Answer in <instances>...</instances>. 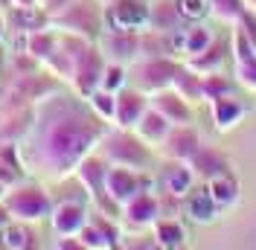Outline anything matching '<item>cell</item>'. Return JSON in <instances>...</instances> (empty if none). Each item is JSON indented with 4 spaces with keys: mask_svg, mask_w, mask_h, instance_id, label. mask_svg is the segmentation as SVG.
<instances>
[{
    "mask_svg": "<svg viewBox=\"0 0 256 250\" xmlns=\"http://www.w3.org/2000/svg\"><path fill=\"white\" fill-rule=\"evenodd\" d=\"M90 142H94V131H88L84 125L76 122H62L50 134V154L58 166H70L88 152Z\"/></svg>",
    "mask_w": 256,
    "mask_h": 250,
    "instance_id": "obj_1",
    "label": "cell"
},
{
    "mask_svg": "<svg viewBox=\"0 0 256 250\" xmlns=\"http://www.w3.org/2000/svg\"><path fill=\"white\" fill-rule=\"evenodd\" d=\"M108 20L116 26V32H137L152 24V12L143 0H116L108 9Z\"/></svg>",
    "mask_w": 256,
    "mask_h": 250,
    "instance_id": "obj_2",
    "label": "cell"
},
{
    "mask_svg": "<svg viewBox=\"0 0 256 250\" xmlns=\"http://www.w3.org/2000/svg\"><path fill=\"white\" fill-rule=\"evenodd\" d=\"M210 114H212V122L218 131H230L244 120V105H242V99H236V94H227L210 102Z\"/></svg>",
    "mask_w": 256,
    "mask_h": 250,
    "instance_id": "obj_3",
    "label": "cell"
},
{
    "mask_svg": "<svg viewBox=\"0 0 256 250\" xmlns=\"http://www.w3.org/2000/svg\"><path fill=\"white\" fill-rule=\"evenodd\" d=\"M178 67L172 58H152L140 67V84L146 90H163L166 84H172V78L178 76Z\"/></svg>",
    "mask_w": 256,
    "mask_h": 250,
    "instance_id": "obj_4",
    "label": "cell"
},
{
    "mask_svg": "<svg viewBox=\"0 0 256 250\" xmlns=\"http://www.w3.org/2000/svg\"><path fill=\"white\" fill-rule=\"evenodd\" d=\"M166 146H169V154L175 157V160H184V163H186V160L198 152L201 137H198V131L186 122V125H178V128H172V131L166 134Z\"/></svg>",
    "mask_w": 256,
    "mask_h": 250,
    "instance_id": "obj_5",
    "label": "cell"
},
{
    "mask_svg": "<svg viewBox=\"0 0 256 250\" xmlns=\"http://www.w3.org/2000/svg\"><path fill=\"white\" fill-rule=\"evenodd\" d=\"M105 189L111 192L114 201H131L137 192H140V180H137V174L126 169V166H116L111 172H105Z\"/></svg>",
    "mask_w": 256,
    "mask_h": 250,
    "instance_id": "obj_6",
    "label": "cell"
},
{
    "mask_svg": "<svg viewBox=\"0 0 256 250\" xmlns=\"http://www.w3.org/2000/svg\"><path fill=\"white\" fill-rule=\"evenodd\" d=\"M190 163V169L198 178H204V180H210V178H216V174H224L230 172V166H227V160H224L216 148H210V146H198V152L186 160Z\"/></svg>",
    "mask_w": 256,
    "mask_h": 250,
    "instance_id": "obj_7",
    "label": "cell"
},
{
    "mask_svg": "<svg viewBox=\"0 0 256 250\" xmlns=\"http://www.w3.org/2000/svg\"><path fill=\"white\" fill-rule=\"evenodd\" d=\"M154 108L169 120L172 125H186L192 122V110H190V102L178 94H166V90H158V99H154Z\"/></svg>",
    "mask_w": 256,
    "mask_h": 250,
    "instance_id": "obj_8",
    "label": "cell"
},
{
    "mask_svg": "<svg viewBox=\"0 0 256 250\" xmlns=\"http://www.w3.org/2000/svg\"><path fill=\"white\" fill-rule=\"evenodd\" d=\"M108 152H111V157L116 163H122V166H140V163H146V148L134 140V137H128V134L114 137L111 146H108Z\"/></svg>",
    "mask_w": 256,
    "mask_h": 250,
    "instance_id": "obj_9",
    "label": "cell"
},
{
    "mask_svg": "<svg viewBox=\"0 0 256 250\" xmlns=\"http://www.w3.org/2000/svg\"><path fill=\"white\" fill-rule=\"evenodd\" d=\"M158 210H160V204L152 192H137L131 201H126V216L134 224H152L158 218Z\"/></svg>",
    "mask_w": 256,
    "mask_h": 250,
    "instance_id": "obj_10",
    "label": "cell"
},
{
    "mask_svg": "<svg viewBox=\"0 0 256 250\" xmlns=\"http://www.w3.org/2000/svg\"><path fill=\"white\" fill-rule=\"evenodd\" d=\"M163 180H166V192H169V195H175V198H184V195H190L192 180H195V172L190 169V163L178 160V163H172V166H166V172H163Z\"/></svg>",
    "mask_w": 256,
    "mask_h": 250,
    "instance_id": "obj_11",
    "label": "cell"
},
{
    "mask_svg": "<svg viewBox=\"0 0 256 250\" xmlns=\"http://www.w3.org/2000/svg\"><path fill=\"white\" fill-rule=\"evenodd\" d=\"M137 131H140V137L146 142H160L166 140V134L172 131V122L158 108H152V110H143V116L137 120Z\"/></svg>",
    "mask_w": 256,
    "mask_h": 250,
    "instance_id": "obj_12",
    "label": "cell"
},
{
    "mask_svg": "<svg viewBox=\"0 0 256 250\" xmlns=\"http://www.w3.org/2000/svg\"><path fill=\"white\" fill-rule=\"evenodd\" d=\"M207 192L218 206H230V204H236V198H239V184H236V178H233L230 172H224V174L210 178Z\"/></svg>",
    "mask_w": 256,
    "mask_h": 250,
    "instance_id": "obj_13",
    "label": "cell"
},
{
    "mask_svg": "<svg viewBox=\"0 0 256 250\" xmlns=\"http://www.w3.org/2000/svg\"><path fill=\"white\" fill-rule=\"evenodd\" d=\"M146 110V99L140 94H134V90H128V94H120L116 96V120H120V125H137V120L143 116Z\"/></svg>",
    "mask_w": 256,
    "mask_h": 250,
    "instance_id": "obj_14",
    "label": "cell"
},
{
    "mask_svg": "<svg viewBox=\"0 0 256 250\" xmlns=\"http://www.w3.org/2000/svg\"><path fill=\"white\" fill-rule=\"evenodd\" d=\"M201 94H204V102H212L218 96H227V94H236V78L224 76V73H207L201 76Z\"/></svg>",
    "mask_w": 256,
    "mask_h": 250,
    "instance_id": "obj_15",
    "label": "cell"
},
{
    "mask_svg": "<svg viewBox=\"0 0 256 250\" xmlns=\"http://www.w3.org/2000/svg\"><path fill=\"white\" fill-rule=\"evenodd\" d=\"M216 210H218V204L210 198V192H195L190 195V201H186V212H190L192 221H198V224H207V221L216 218Z\"/></svg>",
    "mask_w": 256,
    "mask_h": 250,
    "instance_id": "obj_16",
    "label": "cell"
},
{
    "mask_svg": "<svg viewBox=\"0 0 256 250\" xmlns=\"http://www.w3.org/2000/svg\"><path fill=\"white\" fill-rule=\"evenodd\" d=\"M84 227V210H82L79 204H64L56 210V230L64 236L76 233Z\"/></svg>",
    "mask_w": 256,
    "mask_h": 250,
    "instance_id": "obj_17",
    "label": "cell"
},
{
    "mask_svg": "<svg viewBox=\"0 0 256 250\" xmlns=\"http://www.w3.org/2000/svg\"><path fill=\"white\" fill-rule=\"evenodd\" d=\"M224 62V52L222 47L212 41L204 52H198V56H190V70H195L198 76H207V73H216Z\"/></svg>",
    "mask_w": 256,
    "mask_h": 250,
    "instance_id": "obj_18",
    "label": "cell"
},
{
    "mask_svg": "<svg viewBox=\"0 0 256 250\" xmlns=\"http://www.w3.org/2000/svg\"><path fill=\"white\" fill-rule=\"evenodd\" d=\"M210 3V12L218 18V20H224V24H239L242 15L248 12V3L244 0H207Z\"/></svg>",
    "mask_w": 256,
    "mask_h": 250,
    "instance_id": "obj_19",
    "label": "cell"
},
{
    "mask_svg": "<svg viewBox=\"0 0 256 250\" xmlns=\"http://www.w3.org/2000/svg\"><path fill=\"white\" fill-rule=\"evenodd\" d=\"M172 84H175V90L186 102H198V99H204L201 94V76L195 73V70H178V76L172 78Z\"/></svg>",
    "mask_w": 256,
    "mask_h": 250,
    "instance_id": "obj_20",
    "label": "cell"
},
{
    "mask_svg": "<svg viewBox=\"0 0 256 250\" xmlns=\"http://www.w3.org/2000/svg\"><path fill=\"white\" fill-rule=\"evenodd\" d=\"M186 242V230L184 224L175 218H166V221H158V244L163 248H180Z\"/></svg>",
    "mask_w": 256,
    "mask_h": 250,
    "instance_id": "obj_21",
    "label": "cell"
},
{
    "mask_svg": "<svg viewBox=\"0 0 256 250\" xmlns=\"http://www.w3.org/2000/svg\"><path fill=\"white\" fill-rule=\"evenodd\" d=\"M47 198L41 195V192H24V195H18L15 198V210L20 216H26V218H38V216H44L47 212Z\"/></svg>",
    "mask_w": 256,
    "mask_h": 250,
    "instance_id": "obj_22",
    "label": "cell"
},
{
    "mask_svg": "<svg viewBox=\"0 0 256 250\" xmlns=\"http://www.w3.org/2000/svg\"><path fill=\"white\" fill-rule=\"evenodd\" d=\"M99 73H102V62H99V56H96V52H84V56H82V70H79L82 90H94V84L102 78Z\"/></svg>",
    "mask_w": 256,
    "mask_h": 250,
    "instance_id": "obj_23",
    "label": "cell"
},
{
    "mask_svg": "<svg viewBox=\"0 0 256 250\" xmlns=\"http://www.w3.org/2000/svg\"><path fill=\"white\" fill-rule=\"evenodd\" d=\"M210 44H212V32H210L207 26H192V30H186V35H184V50H186L190 56L204 52Z\"/></svg>",
    "mask_w": 256,
    "mask_h": 250,
    "instance_id": "obj_24",
    "label": "cell"
},
{
    "mask_svg": "<svg viewBox=\"0 0 256 250\" xmlns=\"http://www.w3.org/2000/svg\"><path fill=\"white\" fill-rule=\"evenodd\" d=\"M233 58H236V64L256 58V44L248 38V32L242 26H236V32H233Z\"/></svg>",
    "mask_w": 256,
    "mask_h": 250,
    "instance_id": "obj_25",
    "label": "cell"
},
{
    "mask_svg": "<svg viewBox=\"0 0 256 250\" xmlns=\"http://www.w3.org/2000/svg\"><path fill=\"white\" fill-rule=\"evenodd\" d=\"M82 238L88 248H111L114 230H96V227H82Z\"/></svg>",
    "mask_w": 256,
    "mask_h": 250,
    "instance_id": "obj_26",
    "label": "cell"
},
{
    "mask_svg": "<svg viewBox=\"0 0 256 250\" xmlns=\"http://www.w3.org/2000/svg\"><path fill=\"white\" fill-rule=\"evenodd\" d=\"M178 12L184 18H190V20H198V18H204L210 12V3L207 0H175Z\"/></svg>",
    "mask_w": 256,
    "mask_h": 250,
    "instance_id": "obj_27",
    "label": "cell"
},
{
    "mask_svg": "<svg viewBox=\"0 0 256 250\" xmlns=\"http://www.w3.org/2000/svg\"><path fill=\"white\" fill-rule=\"evenodd\" d=\"M90 102H94V108L105 116V120H111L114 114H116V96L108 94V90H96L94 96H90Z\"/></svg>",
    "mask_w": 256,
    "mask_h": 250,
    "instance_id": "obj_28",
    "label": "cell"
},
{
    "mask_svg": "<svg viewBox=\"0 0 256 250\" xmlns=\"http://www.w3.org/2000/svg\"><path fill=\"white\" fill-rule=\"evenodd\" d=\"M99 82H102V90L116 94V90L122 88V82H126V73H122V67L114 64V67H105V70H102V78H99Z\"/></svg>",
    "mask_w": 256,
    "mask_h": 250,
    "instance_id": "obj_29",
    "label": "cell"
},
{
    "mask_svg": "<svg viewBox=\"0 0 256 250\" xmlns=\"http://www.w3.org/2000/svg\"><path fill=\"white\" fill-rule=\"evenodd\" d=\"M236 82H239L242 88H248V90L256 94V58L236 64Z\"/></svg>",
    "mask_w": 256,
    "mask_h": 250,
    "instance_id": "obj_30",
    "label": "cell"
},
{
    "mask_svg": "<svg viewBox=\"0 0 256 250\" xmlns=\"http://www.w3.org/2000/svg\"><path fill=\"white\" fill-rule=\"evenodd\" d=\"M3 248H26V233L18 230V227H6L3 230Z\"/></svg>",
    "mask_w": 256,
    "mask_h": 250,
    "instance_id": "obj_31",
    "label": "cell"
},
{
    "mask_svg": "<svg viewBox=\"0 0 256 250\" xmlns=\"http://www.w3.org/2000/svg\"><path fill=\"white\" fill-rule=\"evenodd\" d=\"M82 174H84V180H88V184H90V186H94L96 192H99V184L105 180V172H102V166L90 160V163H88V166L82 169Z\"/></svg>",
    "mask_w": 256,
    "mask_h": 250,
    "instance_id": "obj_32",
    "label": "cell"
},
{
    "mask_svg": "<svg viewBox=\"0 0 256 250\" xmlns=\"http://www.w3.org/2000/svg\"><path fill=\"white\" fill-rule=\"evenodd\" d=\"M50 47H52V41H50L47 35H44V38H32V50H35V56H44V52H50Z\"/></svg>",
    "mask_w": 256,
    "mask_h": 250,
    "instance_id": "obj_33",
    "label": "cell"
},
{
    "mask_svg": "<svg viewBox=\"0 0 256 250\" xmlns=\"http://www.w3.org/2000/svg\"><path fill=\"white\" fill-rule=\"evenodd\" d=\"M15 18L20 20V24H35V20H38V15H35L32 9H24V12H18Z\"/></svg>",
    "mask_w": 256,
    "mask_h": 250,
    "instance_id": "obj_34",
    "label": "cell"
},
{
    "mask_svg": "<svg viewBox=\"0 0 256 250\" xmlns=\"http://www.w3.org/2000/svg\"><path fill=\"white\" fill-rule=\"evenodd\" d=\"M244 3H248V9H250V12H256V0H244Z\"/></svg>",
    "mask_w": 256,
    "mask_h": 250,
    "instance_id": "obj_35",
    "label": "cell"
},
{
    "mask_svg": "<svg viewBox=\"0 0 256 250\" xmlns=\"http://www.w3.org/2000/svg\"><path fill=\"white\" fill-rule=\"evenodd\" d=\"M0 224H3V212H0Z\"/></svg>",
    "mask_w": 256,
    "mask_h": 250,
    "instance_id": "obj_36",
    "label": "cell"
}]
</instances>
